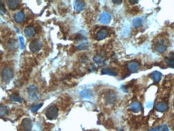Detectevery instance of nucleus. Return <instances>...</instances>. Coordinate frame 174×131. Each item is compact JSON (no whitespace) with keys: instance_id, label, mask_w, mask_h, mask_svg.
I'll use <instances>...</instances> for the list:
<instances>
[{"instance_id":"33","label":"nucleus","mask_w":174,"mask_h":131,"mask_svg":"<svg viewBox=\"0 0 174 131\" xmlns=\"http://www.w3.org/2000/svg\"><path fill=\"white\" fill-rule=\"evenodd\" d=\"M4 3H3V1H0V6H2V5H3Z\"/></svg>"},{"instance_id":"10","label":"nucleus","mask_w":174,"mask_h":131,"mask_svg":"<svg viewBox=\"0 0 174 131\" xmlns=\"http://www.w3.org/2000/svg\"><path fill=\"white\" fill-rule=\"evenodd\" d=\"M21 126L24 131H31L32 129V122L29 118H24L22 122Z\"/></svg>"},{"instance_id":"14","label":"nucleus","mask_w":174,"mask_h":131,"mask_svg":"<svg viewBox=\"0 0 174 131\" xmlns=\"http://www.w3.org/2000/svg\"><path fill=\"white\" fill-rule=\"evenodd\" d=\"M93 61L98 65H102L106 61V57L103 54H97L93 57Z\"/></svg>"},{"instance_id":"4","label":"nucleus","mask_w":174,"mask_h":131,"mask_svg":"<svg viewBox=\"0 0 174 131\" xmlns=\"http://www.w3.org/2000/svg\"><path fill=\"white\" fill-rule=\"evenodd\" d=\"M104 100L107 105H113L117 100V95L114 91L108 90L104 94Z\"/></svg>"},{"instance_id":"28","label":"nucleus","mask_w":174,"mask_h":131,"mask_svg":"<svg viewBox=\"0 0 174 131\" xmlns=\"http://www.w3.org/2000/svg\"><path fill=\"white\" fill-rule=\"evenodd\" d=\"M0 12L2 13V14H5V13L7 12V11H6V7H5L4 4L2 5V6H0Z\"/></svg>"},{"instance_id":"11","label":"nucleus","mask_w":174,"mask_h":131,"mask_svg":"<svg viewBox=\"0 0 174 131\" xmlns=\"http://www.w3.org/2000/svg\"><path fill=\"white\" fill-rule=\"evenodd\" d=\"M14 19L18 23H21L25 19V14L24 11H17L14 15Z\"/></svg>"},{"instance_id":"9","label":"nucleus","mask_w":174,"mask_h":131,"mask_svg":"<svg viewBox=\"0 0 174 131\" xmlns=\"http://www.w3.org/2000/svg\"><path fill=\"white\" fill-rule=\"evenodd\" d=\"M127 68H128V71L131 72V73H136V72L139 71L140 65V63H138V62H136V61H132V62H130V63H128Z\"/></svg>"},{"instance_id":"16","label":"nucleus","mask_w":174,"mask_h":131,"mask_svg":"<svg viewBox=\"0 0 174 131\" xmlns=\"http://www.w3.org/2000/svg\"><path fill=\"white\" fill-rule=\"evenodd\" d=\"M101 73L103 75H110V76H117L118 72H116L115 70H114L113 68H103L101 71Z\"/></svg>"},{"instance_id":"34","label":"nucleus","mask_w":174,"mask_h":131,"mask_svg":"<svg viewBox=\"0 0 174 131\" xmlns=\"http://www.w3.org/2000/svg\"><path fill=\"white\" fill-rule=\"evenodd\" d=\"M173 130H174V122H173Z\"/></svg>"},{"instance_id":"26","label":"nucleus","mask_w":174,"mask_h":131,"mask_svg":"<svg viewBox=\"0 0 174 131\" xmlns=\"http://www.w3.org/2000/svg\"><path fill=\"white\" fill-rule=\"evenodd\" d=\"M88 47V43L85 41V42L81 43L80 44H78L77 46V48L79 49V50H84V49H86Z\"/></svg>"},{"instance_id":"18","label":"nucleus","mask_w":174,"mask_h":131,"mask_svg":"<svg viewBox=\"0 0 174 131\" xmlns=\"http://www.w3.org/2000/svg\"><path fill=\"white\" fill-rule=\"evenodd\" d=\"M151 78L153 79L155 82L158 83L160 80H161V73L158 71H154L151 73Z\"/></svg>"},{"instance_id":"5","label":"nucleus","mask_w":174,"mask_h":131,"mask_svg":"<svg viewBox=\"0 0 174 131\" xmlns=\"http://www.w3.org/2000/svg\"><path fill=\"white\" fill-rule=\"evenodd\" d=\"M28 93L29 94L30 99H31L32 102L38 101L39 98H40V95H39L38 93L37 87H36V85H30L29 87L28 88Z\"/></svg>"},{"instance_id":"17","label":"nucleus","mask_w":174,"mask_h":131,"mask_svg":"<svg viewBox=\"0 0 174 131\" xmlns=\"http://www.w3.org/2000/svg\"><path fill=\"white\" fill-rule=\"evenodd\" d=\"M7 4L11 10H15L19 7V1H18V0H8V1H7Z\"/></svg>"},{"instance_id":"12","label":"nucleus","mask_w":174,"mask_h":131,"mask_svg":"<svg viewBox=\"0 0 174 131\" xmlns=\"http://www.w3.org/2000/svg\"><path fill=\"white\" fill-rule=\"evenodd\" d=\"M24 34L28 38H32L36 35V29L32 26H28L24 29Z\"/></svg>"},{"instance_id":"31","label":"nucleus","mask_w":174,"mask_h":131,"mask_svg":"<svg viewBox=\"0 0 174 131\" xmlns=\"http://www.w3.org/2000/svg\"><path fill=\"white\" fill-rule=\"evenodd\" d=\"M169 58L174 59V53H173V52H171V53H170L169 55Z\"/></svg>"},{"instance_id":"6","label":"nucleus","mask_w":174,"mask_h":131,"mask_svg":"<svg viewBox=\"0 0 174 131\" xmlns=\"http://www.w3.org/2000/svg\"><path fill=\"white\" fill-rule=\"evenodd\" d=\"M41 48H42V43L40 42V41H39V40H37V39L32 40V42L30 43L29 44L30 51L34 52V53L39 52V51H40Z\"/></svg>"},{"instance_id":"22","label":"nucleus","mask_w":174,"mask_h":131,"mask_svg":"<svg viewBox=\"0 0 174 131\" xmlns=\"http://www.w3.org/2000/svg\"><path fill=\"white\" fill-rule=\"evenodd\" d=\"M132 24H133V26H134V27L138 28V27H140L142 26V24H143V20H142V19H141V18L136 17L133 19V21H132Z\"/></svg>"},{"instance_id":"1","label":"nucleus","mask_w":174,"mask_h":131,"mask_svg":"<svg viewBox=\"0 0 174 131\" xmlns=\"http://www.w3.org/2000/svg\"><path fill=\"white\" fill-rule=\"evenodd\" d=\"M168 47V43L165 39L160 38L157 39L156 42L153 43V49L157 51V53L162 54L167 50Z\"/></svg>"},{"instance_id":"30","label":"nucleus","mask_w":174,"mask_h":131,"mask_svg":"<svg viewBox=\"0 0 174 131\" xmlns=\"http://www.w3.org/2000/svg\"><path fill=\"white\" fill-rule=\"evenodd\" d=\"M112 2H113L114 3H115V4H120V3H123V1H121V0H120V1H116V0H114V1H112Z\"/></svg>"},{"instance_id":"3","label":"nucleus","mask_w":174,"mask_h":131,"mask_svg":"<svg viewBox=\"0 0 174 131\" xmlns=\"http://www.w3.org/2000/svg\"><path fill=\"white\" fill-rule=\"evenodd\" d=\"M45 116L49 120H54L58 116V108L55 106H50L45 110Z\"/></svg>"},{"instance_id":"35","label":"nucleus","mask_w":174,"mask_h":131,"mask_svg":"<svg viewBox=\"0 0 174 131\" xmlns=\"http://www.w3.org/2000/svg\"><path fill=\"white\" fill-rule=\"evenodd\" d=\"M173 106H174V104H173Z\"/></svg>"},{"instance_id":"7","label":"nucleus","mask_w":174,"mask_h":131,"mask_svg":"<svg viewBox=\"0 0 174 131\" xmlns=\"http://www.w3.org/2000/svg\"><path fill=\"white\" fill-rule=\"evenodd\" d=\"M109 35V31L108 30L106 29V28H102V29L98 30V32L95 35V39L100 41V40H102L104 39H106L107 36Z\"/></svg>"},{"instance_id":"19","label":"nucleus","mask_w":174,"mask_h":131,"mask_svg":"<svg viewBox=\"0 0 174 131\" xmlns=\"http://www.w3.org/2000/svg\"><path fill=\"white\" fill-rule=\"evenodd\" d=\"M156 110L157 111H160V112H165L168 110V106L165 102H159L156 106Z\"/></svg>"},{"instance_id":"27","label":"nucleus","mask_w":174,"mask_h":131,"mask_svg":"<svg viewBox=\"0 0 174 131\" xmlns=\"http://www.w3.org/2000/svg\"><path fill=\"white\" fill-rule=\"evenodd\" d=\"M43 104L42 103H40V104H37V105H35V106H32V107H31V109H30V110L32 111V112H33V113H35V112H37L41 107H42Z\"/></svg>"},{"instance_id":"32","label":"nucleus","mask_w":174,"mask_h":131,"mask_svg":"<svg viewBox=\"0 0 174 131\" xmlns=\"http://www.w3.org/2000/svg\"><path fill=\"white\" fill-rule=\"evenodd\" d=\"M129 3H131L132 4H136V3H138V1H132V0H129Z\"/></svg>"},{"instance_id":"24","label":"nucleus","mask_w":174,"mask_h":131,"mask_svg":"<svg viewBox=\"0 0 174 131\" xmlns=\"http://www.w3.org/2000/svg\"><path fill=\"white\" fill-rule=\"evenodd\" d=\"M8 114V109L6 106H0V117H4Z\"/></svg>"},{"instance_id":"23","label":"nucleus","mask_w":174,"mask_h":131,"mask_svg":"<svg viewBox=\"0 0 174 131\" xmlns=\"http://www.w3.org/2000/svg\"><path fill=\"white\" fill-rule=\"evenodd\" d=\"M80 95L83 98H90L92 97V92L89 89H84L80 93Z\"/></svg>"},{"instance_id":"13","label":"nucleus","mask_w":174,"mask_h":131,"mask_svg":"<svg viewBox=\"0 0 174 131\" xmlns=\"http://www.w3.org/2000/svg\"><path fill=\"white\" fill-rule=\"evenodd\" d=\"M18 47V43L16 40L15 39H10L8 42L7 43V48L9 51H14L17 49Z\"/></svg>"},{"instance_id":"25","label":"nucleus","mask_w":174,"mask_h":131,"mask_svg":"<svg viewBox=\"0 0 174 131\" xmlns=\"http://www.w3.org/2000/svg\"><path fill=\"white\" fill-rule=\"evenodd\" d=\"M165 63H167V65H168L169 68H174V59H170L169 57H167V58L165 59Z\"/></svg>"},{"instance_id":"15","label":"nucleus","mask_w":174,"mask_h":131,"mask_svg":"<svg viewBox=\"0 0 174 131\" xmlns=\"http://www.w3.org/2000/svg\"><path fill=\"white\" fill-rule=\"evenodd\" d=\"M85 7V3L83 1H75L74 2V9L77 11H81Z\"/></svg>"},{"instance_id":"2","label":"nucleus","mask_w":174,"mask_h":131,"mask_svg":"<svg viewBox=\"0 0 174 131\" xmlns=\"http://www.w3.org/2000/svg\"><path fill=\"white\" fill-rule=\"evenodd\" d=\"M2 79L4 82H10L14 77V71L11 67H5L1 72Z\"/></svg>"},{"instance_id":"21","label":"nucleus","mask_w":174,"mask_h":131,"mask_svg":"<svg viewBox=\"0 0 174 131\" xmlns=\"http://www.w3.org/2000/svg\"><path fill=\"white\" fill-rule=\"evenodd\" d=\"M10 99H11V101L18 102V103H22L23 102V98L19 94H17V93H12L10 96Z\"/></svg>"},{"instance_id":"29","label":"nucleus","mask_w":174,"mask_h":131,"mask_svg":"<svg viewBox=\"0 0 174 131\" xmlns=\"http://www.w3.org/2000/svg\"><path fill=\"white\" fill-rule=\"evenodd\" d=\"M19 41H20V47H21V49H23L24 48V38L23 37H19Z\"/></svg>"},{"instance_id":"20","label":"nucleus","mask_w":174,"mask_h":131,"mask_svg":"<svg viewBox=\"0 0 174 131\" xmlns=\"http://www.w3.org/2000/svg\"><path fill=\"white\" fill-rule=\"evenodd\" d=\"M140 109H141V106H140V104L138 102H132V104H131V106H130V110H132V111L135 112V113L139 112Z\"/></svg>"},{"instance_id":"8","label":"nucleus","mask_w":174,"mask_h":131,"mask_svg":"<svg viewBox=\"0 0 174 131\" xmlns=\"http://www.w3.org/2000/svg\"><path fill=\"white\" fill-rule=\"evenodd\" d=\"M98 20H99V22H100L101 23H102V24L109 23L110 20H111V15H110V14H109L108 12L104 11V12H102V14L100 15Z\"/></svg>"}]
</instances>
